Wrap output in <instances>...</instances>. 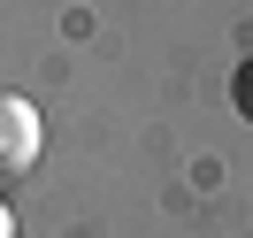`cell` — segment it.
Returning a JSON list of instances; mask_svg holds the SVG:
<instances>
[{
  "label": "cell",
  "instance_id": "obj_1",
  "mask_svg": "<svg viewBox=\"0 0 253 238\" xmlns=\"http://www.w3.org/2000/svg\"><path fill=\"white\" fill-rule=\"evenodd\" d=\"M39 146H46V131H39V108L23 93H0V185H16V177L39 169Z\"/></svg>",
  "mask_w": 253,
  "mask_h": 238
},
{
  "label": "cell",
  "instance_id": "obj_2",
  "mask_svg": "<svg viewBox=\"0 0 253 238\" xmlns=\"http://www.w3.org/2000/svg\"><path fill=\"white\" fill-rule=\"evenodd\" d=\"M230 108H238V115L253 123V54L238 62V77H230Z\"/></svg>",
  "mask_w": 253,
  "mask_h": 238
},
{
  "label": "cell",
  "instance_id": "obj_3",
  "mask_svg": "<svg viewBox=\"0 0 253 238\" xmlns=\"http://www.w3.org/2000/svg\"><path fill=\"white\" fill-rule=\"evenodd\" d=\"M0 238H16V223H8V207H0Z\"/></svg>",
  "mask_w": 253,
  "mask_h": 238
}]
</instances>
